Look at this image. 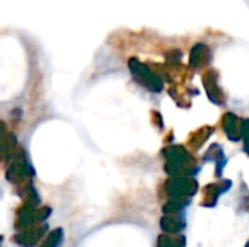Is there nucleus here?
<instances>
[{"mask_svg": "<svg viewBox=\"0 0 249 247\" xmlns=\"http://www.w3.org/2000/svg\"><path fill=\"white\" fill-rule=\"evenodd\" d=\"M47 233V224L45 223H39L35 226H31L22 231H19V234H16L13 237V240L22 247H34L41 237Z\"/></svg>", "mask_w": 249, "mask_h": 247, "instance_id": "f257e3e1", "label": "nucleus"}, {"mask_svg": "<svg viewBox=\"0 0 249 247\" xmlns=\"http://www.w3.org/2000/svg\"><path fill=\"white\" fill-rule=\"evenodd\" d=\"M39 218H38V210L36 207H31V205H22V208H19L18 211V217H16V223L15 227L18 230H25L31 226L39 224Z\"/></svg>", "mask_w": 249, "mask_h": 247, "instance_id": "f03ea898", "label": "nucleus"}, {"mask_svg": "<svg viewBox=\"0 0 249 247\" xmlns=\"http://www.w3.org/2000/svg\"><path fill=\"white\" fill-rule=\"evenodd\" d=\"M16 147H18L16 138L13 137V134L9 132L6 124L0 121V160L4 159Z\"/></svg>", "mask_w": 249, "mask_h": 247, "instance_id": "7ed1b4c3", "label": "nucleus"}, {"mask_svg": "<svg viewBox=\"0 0 249 247\" xmlns=\"http://www.w3.org/2000/svg\"><path fill=\"white\" fill-rule=\"evenodd\" d=\"M63 242V230L57 229L54 231H51L42 242V245L39 247H60Z\"/></svg>", "mask_w": 249, "mask_h": 247, "instance_id": "20e7f679", "label": "nucleus"}]
</instances>
